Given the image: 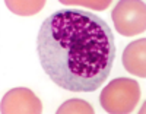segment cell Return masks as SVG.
<instances>
[{"mask_svg": "<svg viewBox=\"0 0 146 114\" xmlns=\"http://www.w3.org/2000/svg\"><path fill=\"white\" fill-rule=\"evenodd\" d=\"M36 53L45 75L70 92H94L108 79L115 41L108 23L92 12L57 10L36 35Z\"/></svg>", "mask_w": 146, "mask_h": 114, "instance_id": "obj_1", "label": "cell"}, {"mask_svg": "<svg viewBox=\"0 0 146 114\" xmlns=\"http://www.w3.org/2000/svg\"><path fill=\"white\" fill-rule=\"evenodd\" d=\"M140 99V86L129 78L110 82L100 95V103L108 114H130Z\"/></svg>", "mask_w": 146, "mask_h": 114, "instance_id": "obj_2", "label": "cell"}, {"mask_svg": "<svg viewBox=\"0 0 146 114\" xmlns=\"http://www.w3.org/2000/svg\"><path fill=\"white\" fill-rule=\"evenodd\" d=\"M115 31L123 37L142 34L146 29V5L140 0H121L111 13Z\"/></svg>", "mask_w": 146, "mask_h": 114, "instance_id": "obj_3", "label": "cell"}, {"mask_svg": "<svg viewBox=\"0 0 146 114\" xmlns=\"http://www.w3.org/2000/svg\"><path fill=\"white\" fill-rule=\"evenodd\" d=\"M2 114H40L42 104L28 88H13L2 98Z\"/></svg>", "mask_w": 146, "mask_h": 114, "instance_id": "obj_4", "label": "cell"}, {"mask_svg": "<svg viewBox=\"0 0 146 114\" xmlns=\"http://www.w3.org/2000/svg\"><path fill=\"white\" fill-rule=\"evenodd\" d=\"M123 66L124 69L139 78L146 76V40L140 38L130 44L123 51Z\"/></svg>", "mask_w": 146, "mask_h": 114, "instance_id": "obj_5", "label": "cell"}, {"mask_svg": "<svg viewBox=\"0 0 146 114\" xmlns=\"http://www.w3.org/2000/svg\"><path fill=\"white\" fill-rule=\"evenodd\" d=\"M45 2L44 0H7L6 6L15 15L31 16L42 10Z\"/></svg>", "mask_w": 146, "mask_h": 114, "instance_id": "obj_6", "label": "cell"}, {"mask_svg": "<svg viewBox=\"0 0 146 114\" xmlns=\"http://www.w3.org/2000/svg\"><path fill=\"white\" fill-rule=\"evenodd\" d=\"M57 114H94L92 105L85 99L72 98L60 105L56 111Z\"/></svg>", "mask_w": 146, "mask_h": 114, "instance_id": "obj_7", "label": "cell"}, {"mask_svg": "<svg viewBox=\"0 0 146 114\" xmlns=\"http://www.w3.org/2000/svg\"><path fill=\"white\" fill-rule=\"evenodd\" d=\"M60 3L66 6H85L92 10H105L111 5V0H60Z\"/></svg>", "mask_w": 146, "mask_h": 114, "instance_id": "obj_8", "label": "cell"}]
</instances>
